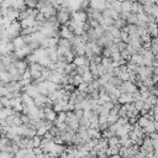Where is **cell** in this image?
I'll return each mask as SVG.
<instances>
[{
  "mask_svg": "<svg viewBox=\"0 0 158 158\" xmlns=\"http://www.w3.org/2000/svg\"><path fill=\"white\" fill-rule=\"evenodd\" d=\"M72 12L73 10L70 7H60L57 11V20L59 21L60 25H65L70 19H72Z\"/></svg>",
  "mask_w": 158,
  "mask_h": 158,
  "instance_id": "obj_1",
  "label": "cell"
},
{
  "mask_svg": "<svg viewBox=\"0 0 158 158\" xmlns=\"http://www.w3.org/2000/svg\"><path fill=\"white\" fill-rule=\"evenodd\" d=\"M120 88V90L122 91V93H135L137 89H138V86L133 83V81H131V80H126V81H122V84L118 86Z\"/></svg>",
  "mask_w": 158,
  "mask_h": 158,
  "instance_id": "obj_2",
  "label": "cell"
},
{
  "mask_svg": "<svg viewBox=\"0 0 158 158\" xmlns=\"http://www.w3.org/2000/svg\"><path fill=\"white\" fill-rule=\"evenodd\" d=\"M40 12H42L44 15V17H51V16H56L57 15V7L53 6V5H48V4H44L41 9H38Z\"/></svg>",
  "mask_w": 158,
  "mask_h": 158,
  "instance_id": "obj_3",
  "label": "cell"
},
{
  "mask_svg": "<svg viewBox=\"0 0 158 158\" xmlns=\"http://www.w3.org/2000/svg\"><path fill=\"white\" fill-rule=\"evenodd\" d=\"M72 19L77 22H86L88 20V14L85 10H75L72 12Z\"/></svg>",
  "mask_w": 158,
  "mask_h": 158,
  "instance_id": "obj_4",
  "label": "cell"
},
{
  "mask_svg": "<svg viewBox=\"0 0 158 158\" xmlns=\"http://www.w3.org/2000/svg\"><path fill=\"white\" fill-rule=\"evenodd\" d=\"M59 37L67 38V40H72L74 37V32L65 25H60L59 27Z\"/></svg>",
  "mask_w": 158,
  "mask_h": 158,
  "instance_id": "obj_5",
  "label": "cell"
},
{
  "mask_svg": "<svg viewBox=\"0 0 158 158\" xmlns=\"http://www.w3.org/2000/svg\"><path fill=\"white\" fill-rule=\"evenodd\" d=\"M117 101L118 104L123 105V104H130V102H133V96L131 93H121V95L117 98Z\"/></svg>",
  "mask_w": 158,
  "mask_h": 158,
  "instance_id": "obj_6",
  "label": "cell"
},
{
  "mask_svg": "<svg viewBox=\"0 0 158 158\" xmlns=\"http://www.w3.org/2000/svg\"><path fill=\"white\" fill-rule=\"evenodd\" d=\"M73 63L78 67V65H89L90 64V59L86 56H75L73 59Z\"/></svg>",
  "mask_w": 158,
  "mask_h": 158,
  "instance_id": "obj_7",
  "label": "cell"
},
{
  "mask_svg": "<svg viewBox=\"0 0 158 158\" xmlns=\"http://www.w3.org/2000/svg\"><path fill=\"white\" fill-rule=\"evenodd\" d=\"M147 31L152 37H157L158 36V22L157 21L148 22L147 23Z\"/></svg>",
  "mask_w": 158,
  "mask_h": 158,
  "instance_id": "obj_8",
  "label": "cell"
},
{
  "mask_svg": "<svg viewBox=\"0 0 158 158\" xmlns=\"http://www.w3.org/2000/svg\"><path fill=\"white\" fill-rule=\"evenodd\" d=\"M20 22H21L22 28H26V27H33V26L36 25V20H35L33 16H27V17L20 20Z\"/></svg>",
  "mask_w": 158,
  "mask_h": 158,
  "instance_id": "obj_9",
  "label": "cell"
},
{
  "mask_svg": "<svg viewBox=\"0 0 158 158\" xmlns=\"http://www.w3.org/2000/svg\"><path fill=\"white\" fill-rule=\"evenodd\" d=\"M89 6H90V7H94V9L102 10V9L106 7V1H105V0H90Z\"/></svg>",
  "mask_w": 158,
  "mask_h": 158,
  "instance_id": "obj_10",
  "label": "cell"
},
{
  "mask_svg": "<svg viewBox=\"0 0 158 158\" xmlns=\"http://www.w3.org/2000/svg\"><path fill=\"white\" fill-rule=\"evenodd\" d=\"M15 63V65H16V68L21 72V73H23L27 68H28V63L26 62V59H23V58H21V59H17L16 62H14Z\"/></svg>",
  "mask_w": 158,
  "mask_h": 158,
  "instance_id": "obj_11",
  "label": "cell"
},
{
  "mask_svg": "<svg viewBox=\"0 0 158 158\" xmlns=\"http://www.w3.org/2000/svg\"><path fill=\"white\" fill-rule=\"evenodd\" d=\"M85 33H86V36H88V38H89V42H93V41H96L98 40V33H96V31H95V28L94 27H89L88 30H85Z\"/></svg>",
  "mask_w": 158,
  "mask_h": 158,
  "instance_id": "obj_12",
  "label": "cell"
},
{
  "mask_svg": "<svg viewBox=\"0 0 158 158\" xmlns=\"http://www.w3.org/2000/svg\"><path fill=\"white\" fill-rule=\"evenodd\" d=\"M12 43H14V46H15V49H16V48H21L22 46L26 44V42H25L22 35H19V36H16L15 38H12Z\"/></svg>",
  "mask_w": 158,
  "mask_h": 158,
  "instance_id": "obj_13",
  "label": "cell"
},
{
  "mask_svg": "<svg viewBox=\"0 0 158 158\" xmlns=\"http://www.w3.org/2000/svg\"><path fill=\"white\" fill-rule=\"evenodd\" d=\"M149 49H151V52H152L154 56L158 54V36H157V37H152L151 44H149Z\"/></svg>",
  "mask_w": 158,
  "mask_h": 158,
  "instance_id": "obj_14",
  "label": "cell"
},
{
  "mask_svg": "<svg viewBox=\"0 0 158 158\" xmlns=\"http://www.w3.org/2000/svg\"><path fill=\"white\" fill-rule=\"evenodd\" d=\"M126 22H127V23H135V25H137V23H138L137 14H135V12H132V11L127 12V15H126Z\"/></svg>",
  "mask_w": 158,
  "mask_h": 158,
  "instance_id": "obj_15",
  "label": "cell"
},
{
  "mask_svg": "<svg viewBox=\"0 0 158 158\" xmlns=\"http://www.w3.org/2000/svg\"><path fill=\"white\" fill-rule=\"evenodd\" d=\"M130 62H132V63H135V64H138V65H142V62H143V56H142L139 52L133 53V54L131 56Z\"/></svg>",
  "mask_w": 158,
  "mask_h": 158,
  "instance_id": "obj_16",
  "label": "cell"
},
{
  "mask_svg": "<svg viewBox=\"0 0 158 158\" xmlns=\"http://www.w3.org/2000/svg\"><path fill=\"white\" fill-rule=\"evenodd\" d=\"M132 9V0H123L121 1V11L122 12H130Z\"/></svg>",
  "mask_w": 158,
  "mask_h": 158,
  "instance_id": "obj_17",
  "label": "cell"
},
{
  "mask_svg": "<svg viewBox=\"0 0 158 158\" xmlns=\"http://www.w3.org/2000/svg\"><path fill=\"white\" fill-rule=\"evenodd\" d=\"M132 12L135 14H139V12H143V4L138 2V1H132V9H131Z\"/></svg>",
  "mask_w": 158,
  "mask_h": 158,
  "instance_id": "obj_18",
  "label": "cell"
},
{
  "mask_svg": "<svg viewBox=\"0 0 158 158\" xmlns=\"http://www.w3.org/2000/svg\"><path fill=\"white\" fill-rule=\"evenodd\" d=\"M58 46H62V47L68 48V49H72V47H73L70 40H67V38H63V37L58 38Z\"/></svg>",
  "mask_w": 158,
  "mask_h": 158,
  "instance_id": "obj_19",
  "label": "cell"
},
{
  "mask_svg": "<svg viewBox=\"0 0 158 158\" xmlns=\"http://www.w3.org/2000/svg\"><path fill=\"white\" fill-rule=\"evenodd\" d=\"M143 130H144V132H146V135H151L152 132H154L156 131V126H154V120H151L144 127H143Z\"/></svg>",
  "mask_w": 158,
  "mask_h": 158,
  "instance_id": "obj_20",
  "label": "cell"
},
{
  "mask_svg": "<svg viewBox=\"0 0 158 158\" xmlns=\"http://www.w3.org/2000/svg\"><path fill=\"white\" fill-rule=\"evenodd\" d=\"M65 118H67V112H65V111L58 112V114H57V117H56V120H54V125L57 126V125L60 123V122H65Z\"/></svg>",
  "mask_w": 158,
  "mask_h": 158,
  "instance_id": "obj_21",
  "label": "cell"
},
{
  "mask_svg": "<svg viewBox=\"0 0 158 158\" xmlns=\"http://www.w3.org/2000/svg\"><path fill=\"white\" fill-rule=\"evenodd\" d=\"M120 144H121V146H125V147H130V146L133 144V142H132V139H131V138L128 137V135H127V136L120 137Z\"/></svg>",
  "mask_w": 158,
  "mask_h": 158,
  "instance_id": "obj_22",
  "label": "cell"
},
{
  "mask_svg": "<svg viewBox=\"0 0 158 158\" xmlns=\"http://www.w3.org/2000/svg\"><path fill=\"white\" fill-rule=\"evenodd\" d=\"M79 127H84V128H89L90 127V120L85 116L79 118Z\"/></svg>",
  "mask_w": 158,
  "mask_h": 158,
  "instance_id": "obj_23",
  "label": "cell"
},
{
  "mask_svg": "<svg viewBox=\"0 0 158 158\" xmlns=\"http://www.w3.org/2000/svg\"><path fill=\"white\" fill-rule=\"evenodd\" d=\"M107 142H109V146H121L120 144V137L114 135L112 137L107 138Z\"/></svg>",
  "mask_w": 158,
  "mask_h": 158,
  "instance_id": "obj_24",
  "label": "cell"
},
{
  "mask_svg": "<svg viewBox=\"0 0 158 158\" xmlns=\"http://www.w3.org/2000/svg\"><path fill=\"white\" fill-rule=\"evenodd\" d=\"M126 23H127V22H126V20L121 19L120 16H118L117 19H114V26H116V27H118V28H122Z\"/></svg>",
  "mask_w": 158,
  "mask_h": 158,
  "instance_id": "obj_25",
  "label": "cell"
},
{
  "mask_svg": "<svg viewBox=\"0 0 158 158\" xmlns=\"http://www.w3.org/2000/svg\"><path fill=\"white\" fill-rule=\"evenodd\" d=\"M93 79H94V75H93V73L90 72V69L86 70V72L83 74V80H84V81H86V83H91Z\"/></svg>",
  "mask_w": 158,
  "mask_h": 158,
  "instance_id": "obj_26",
  "label": "cell"
},
{
  "mask_svg": "<svg viewBox=\"0 0 158 158\" xmlns=\"http://www.w3.org/2000/svg\"><path fill=\"white\" fill-rule=\"evenodd\" d=\"M109 6H110L111 9H114L115 11L121 12V1H120V0H115V1H114V2H111Z\"/></svg>",
  "mask_w": 158,
  "mask_h": 158,
  "instance_id": "obj_27",
  "label": "cell"
},
{
  "mask_svg": "<svg viewBox=\"0 0 158 158\" xmlns=\"http://www.w3.org/2000/svg\"><path fill=\"white\" fill-rule=\"evenodd\" d=\"M83 81H84V80H83V75H80V74H78V73H77L75 75H73V81H72V83H73L75 86H78V85H79L80 83H83Z\"/></svg>",
  "mask_w": 158,
  "mask_h": 158,
  "instance_id": "obj_28",
  "label": "cell"
},
{
  "mask_svg": "<svg viewBox=\"0 0 158 158\" xmlns=\"http://www.w3.org/2000/svg\"><path fill=\"white\" fill-rule=\"evenodd\" d=\"M120 38H121V41H123V42H126V43H130V41H131V38H130V35H128L126 31H122V30H121V35H120Z\"/></svg>",
  "mask_w": 158,
  "mask_h": 158,
  "instance_id": "obj_29",
  "label": "cell"
},
{
  "mask_svg": "<svg viewBox=\"0 0 158 158\" xmlns=\"http://www.w3.org/2000/svg\"><path fill=\"white\" fill-rule=\"evenodd\" d=\"M75 70H77L78 74L83 75L86 70H89V65H78V67H75Z\"/></svg>",
  "mask_w": 158,
  "mask_h": 158,
  "instance_id": "obj_30",
  "label": "cell"
},
{
  "mask_svg": "<svg viewBox=\"0 0 158 158\" xmlns=\"http://www.w3.org/2000/svg\"><path fill=\"white\" fill-rule=\"evenodd\" d=\"M0 101H1V104H2L4 107L11 106V100H10V98H7L6 95H5V96H0Z\"/></svg>",
  "mask_w": 158,
  "mask_h": 158,
  "instance_id": "obj_31",
  "label": "cell"
},
{
  "mask_svg": "<svg viewBox=\"0 0 158 158\" xmlns=\"http://www.w3.org/2000/svg\"><path fill=\"white\" fill-rule=\"evenodd\" d=\"M133 105H135V107H136L138 111H141V110L143 109V105H144V100H142V99L135 100V101H133Z\"/></svg>",
  "mask_w": 158,
  "mask_h": 158,
  "instance_id": "obj_32",
  "label": "cell"
},
{
  "mask_svg": "<svg viewBox=\"0 0 158 158\" xmlns=\"http://www.w3.org/2000/svg\"><path fill=\"white\" fill-rule=\"evenodd\" d=\"M58 37H48V47H57Z\"/></svg>",
  "mask_w": 158,
  "mask_h": 158,
  "instance_id": "obj_33",
  "label": "cell"
},
{
  "mask_svg": "<svg viewBox=\"0 0 158 158\" xmlns=\"http://www.w3.org/2000/svg\"><path fill=\"white\" fill-rule=\"evenodd\" d=\"M110 81H111L115 86H120V85L122 84V79H121L120 77H117V75H114V77H112V79H111Z\"/></svg>",
  "mask_w": 158,
  "mask_h": 158,
  "instance_id": "obj_34",
  "label": "cell"
},
{
  "mask_svg": "<svg viewBox=\"0 0 158 158\" xmlns=\"http://www.w3.org/2000/svg\"><path fill=\"white\" fill-rule=\"evenodd\" d=\"M32 138H33V146H35V147H38V146H41V142H42V138H43L42 136L35 135Z\"/></svg>",
  "mask_w": 158,
  "mask_h": 158,
  "instance_id": "obj_35",
  "label": "cell"
},
{
  "mask_svg": "<svg viewBox=\"0 0 158 158\" xmlns=\"http://www.w3.org/2000/svg\"><path fill=\"white\" fill-rule=\"evenodd\" d=\"M121 56H122V58L123 59H126L127 62H130V59H131V53L127 51V49H123V51H121Z\"/></svg>",
  "mask_w": 158,
  "mask_h": 158,
  "instance_id": "obj_36",
  "label": "cell"
},
{
  "mask_svg": "<svg viewBox=\"0 0 158 158\" xmlns=\"http://www.w3.org/2000/svg\"><path fill=\"white\" fill-rule=\"evenodd\" d=\"M73 111H74V114H75V116H77L78 118H80V117L84 116V110H83L81 107H75Z\"/></svg>",
  "mask_w": 158,
  "mask_h": 158,
  "instance_id": "obj_37",
  "label": "cell"
},
{
  "mask_svg": "<svg viewBox=\"0 0 158 158\" xmlns=\"http://www.w3.org/2000/svg\"><path fill=\"white\" fill-rule=\"evenodd\" d=\"M102 57H111L112 56V52H111V49H110V47H104L102 48V54H101Z\"/></svg>",
  "mask_w": 158,
  "mask_h": 158,
  "instance_id": "obj_38",
  "label": "cell"
},
{
  "mask_svg": "<svg viewBox=\"0 0 158 158\" xmlns=\"http://www.w3.org/2000/svg\"><path fill=\"white\" fill-rule=\"evenodd\" d=\"M88 85H89V83H86V81H83V83H80V84L77 86V89H78V90H80V91H85V93H86Z\"/></svg>",
  "mask_w": 158,
  "mask_h": 158,
  "instance_id": "obj_39",
  "label": "cell"
},
{
  "mask_svg": "<svg viewBox=\"0 0 158 158\" xmlns=\"http://www.w3.org/2000/svg\"><path fill=\"white\" fill-rule=\"evenodd\" d=\"M25 156H26V148H20L15 153V157H17V158H21V157H25Z\"/></svg>",
  "mask_w": 158,
  "mask_h": 158,
  "instance_id": "obj_40",
  "label": "cell"
},
{
  "mask_svg": "<svg viewBox=\"0 0 158 158\" xmlns=\"http://www.w3.org/2000/svg\"><path fill=\"white\" fill-rule=\"evenodd\" d=\"M127 44H128V43H126V42H123V41H120V42L117 43V48H118V51L121 52V51H123V49H126V47H127Z\"/></svg>",
  "mask_w": 158,
  "mask_h": 158,
  "instance_id": "obj_41",
  "label": "cell"
},
{
  "mask_svg": "<svg viewBox=\"0 0 158 158\" xmlns=\"http://www.w3.org/2000/svg\"><path fill=\"white\" fill-rule=\"evenodd\" d=\"M22 79H32V75H31V72L28 68L22 73Z\"/></svg>",
  "mask_w": 158,
  "mask_h": 158,
  "instance_id": "obj_42",
  "label": "cell"
},
{
  "mask_svg": "<svg viewBox=\"0 0 158 158\" xmlns=\"http://www.w3.org/2000/svg\"><path fill=\"white\" fill-rule=\"evenodd\" d=\"M111 58H112V60H120V59H122L121 52H115V53H112Z\"/></svg>",
  "mask_w": 158,
  "mask_h": 158,
  "instance_id": "obj_43",
  "label": "cell"
},
{
  "mask_svg": "<svg viewBox=\"0 0 158 158\" xmlns=\"http://www.w3.org/2000/svg\"><path fill=\"white\" fill-rule=\"evenodd\" d=\"M152 16L158 21V5L156 4L154 7H153V11H152Z\"/></svg>",
  "mask_w": 158,
  "mask_h": 158,
  "instance_id": "obj_44",
  "label": "cell"
},
{
  "mask_svg": "<svg viewBox=\"0 0 158 158\" xmlns=\"http://www.w3.org/2000/svg\"><path fill=\"white\" fill-rule=\"evenodd\" d=\"M7 94H9L7 88H6V86H1V85H0V96H5V95H7Z\"/></svg>",
  "mask_w": 158,
  "mask_h": 158,
  "instance_id": "obj_45",
  "label": "cell"
},
{
  "mask_svg": "<svg viewBox=\"0 0 158 158\" xmlns=\"http://www.w3.org/2000/svg\"><path fill=\"white\" fill-rule=\"evenodd\" d=\"M153 120L154 121H158V112L157 114H153Z\"/></svg>",
  "mask_w": 158,
  "mask_h": 158,
  "instance_id": "obj_46",
  "label": "cell"
},
{
  "mask_svg": "<svg viewBox=\"0 0 158 158\" xmlns=\"http://www.w3.org/2000/svg\"><path fill=\"white\" fill-rule=\"evenodd\" d=\"M105 1H106V6H109V5H110L111 2H114L115 0H105Z\"/></svg>",
  "mask_w": 158,
  "mask_h": 158,
  "instance_id": "obj_47",
  "label": "cell"
},
{
  "mask_svg": "<svg viewBox=\"0 0 158 158\" xmlns=\"http://www.w3.org/2000/svg\"><path fill=\"white\" fill-rule=\"evenodd\" d=\"M136 1H138V2H141V4H146V2H148V0H136Z\"/></svg>",
  "mask_w": 158,
  "mask_h": 158,
  "instance_id": "obj_48",
  "label": "cell"
},
{
  "mask_svg": "<svg viewBox=\"0 0 158 158\" xmlns=\"http://www.w3.org/2000/svg\"><path fill=\"white\" fill-rule=\"evenodd\" d=\"M1 147H2V143H1V138H0V151H1Z\"/></svg>",
  "mask_w": 158,
  "mask_h": 158,
  "instance_id": "obj_49",
  "label": "cell"
},
{
  "mask_svg": "<svg viewBox=\"0 0 158 158\" xmlns=\"http://www.w3.org/2000/svg\"><path fill=\"white\" fill-rule=\"evenodd\" d=\"M4 106H2V104H1V101H0V109H2Z\"/></svg>",
  "mask_w": 158,
  "mask_h": 158,
  "instance_id": "obj_50",
  "label": "cell"
},
{
  "mask_svg": "<svg viewBox=\"0 0 158 158\" xmlns=\"http://www.w3.org/2000/svg\"><path fill=\"white\" fill-rule=\"evenodd\" d=\"M132 1H135V0H132Z\"/></svg>",
  "mask_w": 158,
  "mask_h": 158,
  "instance_id": "obj_51",
  "label": "cell"
}]
</instances>
